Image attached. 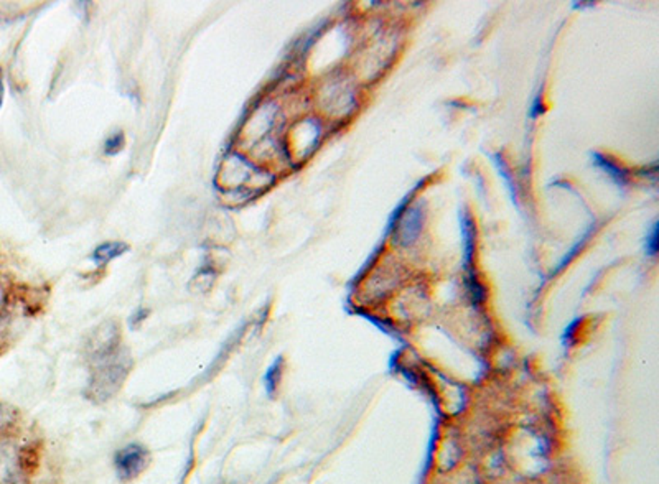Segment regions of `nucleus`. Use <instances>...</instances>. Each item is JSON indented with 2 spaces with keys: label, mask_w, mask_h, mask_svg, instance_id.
Segmentation results:
<instances>
[{
  "label": "nucleus",
  "mask_w": 659,
  "mask_h": 484,
  "mask_svg": "<svg viewBox=\"0 0 659 484\" xmlns=\"http://www.w3.org/2000/svg\"><path fill=\"white\" fill-rule=\"evenodd\" d=\"M150 464V453L140 444H128L114 456V466L122 481H132L144 473Z\"/></svg>",
  "instance_id": "2"
},
{
  "label": "nucleus",
  "mask_w": 659,
  "mask_h": 484,
  "mask_svg": "<svg viewBox=\"0 0 659 484\" xmlns=\"http://www.w3.org/2000/svg\"><path fill=\"white\" fill-rule=\"evenodd\" d=\"M0 484H25L19 456L12 448H0Z\"/></svg>",
  "instance_id": "3"
},
{
  "label": "nucleus",
  "mask_w": 659,
  "mask_h": 484,
  "mask_svg": "<svg viewBox=\"0 0 659 484\" xmlns=\"http://www.w3.org/2000/svg\"><path fill=\"white\" fill-rule=\"evenodd\" d=\"M128 249L129 247L126 244H122V242H109V244H104V246H99L94 251L93 257H94L96 262H109L114 257L122 256Z\"/></svg>",
  "instance_id": "5"
},
{
  "label": "nucleus",
  "mask_w": 659,
  "mask_h": 484,
  "mask_svg": "<svg viewBox=\"0 0 659 484\" xmlns=\"http://www.w3.org/2000/svg\"><path fill=\"white\" fill-rule=\"evenodd\" d=\"M421 227H423V211H421V207H414L407 209L403 217L399 219V224H397L399 242L404 246L413 244L414 241L419 236V233H421Z\"/></svg>",
  "instance_id": "4"
},
{
  "label": "nucleus",
  "mask_w": 659,
  "mask_h": 484,
  "mask_svg": "<svg viewBox=\"0 0 659 484\" xmlns=\"http://www.w3.org/2000/svg\"><path fill=\"white\" fill-rule=\"evenodd\" d=\"M475 227L470 219L463 221V237H465V256L467 262H472L473 241H475Z\"/></svg>",
  "instance_id": "7"
},
{
  "label": "nucleus",
  "mask_w": 659,
  "mask_h": 484,
  "mask_svg": "<svg viewBox=\"0 0 659 484\" xmlns=\"http://www.w3.org/2000/svg\"><path fill=\"white\" fill-rule=\"evenodd\" d=\"M658 251V226L653 227V233L650 234V239L646 241V252L650 256H655Z\"/></svg>",
  "instance_id": "9"
},
{
  "label": "nucleus",
  "mask_w": 659,
  "mask_h": 484,
  "mask_svg": "<svg viewBox=\"0 0 659 484\" xmlns=\"http://www.w3.org/2000/svg\"><path fill=\"white\" fill-rule=\"evenodd\" d=\"M281 359H277L276 363L272 365V367L267 371L266 374V387L269 395L276 392L277 383H279V377H281Z\"/></svg>",
  "instance_id": "8"
},
{
  "label": "nucleus",
  "mask_w": 659,
  "mask_h": 484,
  "mask_svg": "<svg viewBox=\"0 0 659 484\" xmlns=\"http://www.w3.org/2000/svg\"><path fill=\"white\" fill-rule=\"evenodd\" d=\"M595 162L601 165L605 172H609L611 177L615 178L619 183H627V173L621 170L620 167H617L611 160L607 157H603L601 154H595Z\"/></svg>",
  "instance_id": "6"
},
{
  "label": "nucleus",
  "mask_w": 659,
  "mask_h": 484,
  "mask_svg": "<svg viewBox=\"0 0 659 484\" xmlns=\"http://www.w3.org/2000/svg\"><path fill=\"white\" fill-rule=\"evenodd\" d=\"M2 92H4V88H2V83H0V102H2Z\"/></svg>",
  "instance_id": "10"
},
{
  "label": "nucleus",
  "mask_w": 659,
  "mask_h": 484,
  "mask_svg": "<svg viewBox=\"0 0 659 484\" xmlns=\"http://www.w3.org/2000/svg\"><path fill=\"white\" fill-rule=\"evenodd\" d=\"M128 371L129 365L126 357L108 359V355L102 356L101 365H98L96 373L93 375L91 385H89V395L98 402L108 400L111 395L118 392V389L122 384Z\"/></svg>",
  "instance_id": "1"
}]
</instances>
